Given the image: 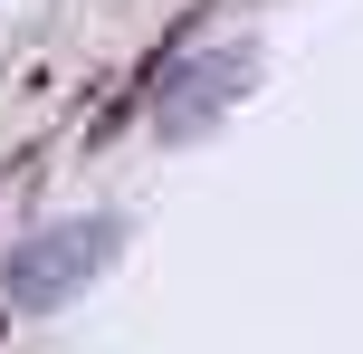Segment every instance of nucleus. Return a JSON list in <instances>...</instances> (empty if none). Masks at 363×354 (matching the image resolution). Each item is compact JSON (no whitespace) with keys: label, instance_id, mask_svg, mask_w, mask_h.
<instances>
[{"label":"nucleus","instance_id":"nucleus-1","mask_svg":"<svg viewBox=\"0 0 363 354\" xmlns=\"http://www.w3.org/2000/svg\"><path fill=\"white\" fill-rule=\"evenodd\" d=\"M115 249H125V221L115 211H86V221H57V230H38V240H19L10 249V268H0V297L10 306H67L77 287H96L115 268Z\"/></svg>","mask_w":363,"mask_h":354},{"label":"nucleus","instance_id":"nucleus-2","mask_svg":"<svg viewBox=\"0 0 363 354\" xmlns=\"http://www.w3.org/2000/svg\"><path fill=\"white\" fill-rule=\"evenodd\" d=\"M249 77H258V38H220V48L182 57L163 87H144L153 134H163V144H201V134H211L220 115L239 106V87H249Z\"/></svg>","mask_w":363,"mask_h":354},{"label":"nucleus","instance_id":"nucleus-3","mask_svg":"<svg viewBox=\"0 0 363 354\" xmlns=\"http://www.w3.org/2000/svg\"><path fill=\"white\" fill-rule=\"evenodd\" d=\"M0 326H10V316H0Z\"/></svg>","mask_w":363,"mask_h":354}]
</instances>
